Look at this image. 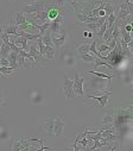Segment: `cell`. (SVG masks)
<instances>
[{"label":"cell","mask_w":133,"mask_h":151,"mask_svg":"<svg viewBox=\"0 0 133 151\" xmlns=\"http://www.w3.org/2000/svg\"><path fill=\"white\" fill-rule=\"evenodd\" d=\"M39 143L43 142V138H25V137H18L13 145L12 150L13 151H21V150H32V144L33 143Z\"/></svg>","instance_id":"6da1fadb"},{"label":"cell","mask_w":133,"mask_h":151,"mask_svg":"<svg viewBox=\"0 0 133 151\" xmlns=\"http://www.w3.org/2000/svg\"><path fill=\"white\" fill-rule=\"evenodd\" d=\"M45 11L48 13V20L49 22H52V20L63 22V18H64V7L62 5L46 4Z\"/></svg>","instance_id":"7a4b0ae2"},{"label":"cell","mask_w":133,"mask_h":151,"mask_svg":"<svg viewBox=\"0 0 133 151\" xmlns=\"http://www.w3.org/2000/svg\"><path fill=\"white\" fill-rule=\"evenodd\" d=\"M66 40H68V33L63 29L59 32H51V41L56 50H59L61 48H63L66 43Z\"/></svg>","instance_id":"3957f363"},{"label":"cell","mask_w":133,"mask_h":151,"mask_svg":"<svg viewBox=\"0 0 133 151\" xmlns=\"http://www.w3.org/2000/svg\"><path fill=\"white\" fill-rule=\"evenodd\" d=\"M46 4H48V3L44 1V0H35V1H32L31 4L24 6V9H23L21 12H23L24 14H31V13H35V12L44 11Z\"/></svg>","instance_id":"277c9868"},{"label":"cell","mask_w":133,"mask_h":151,"mask_svg":"<svg viewBox=\"0 0 133 151\" xmlns=\"http://www.w3.org/2000/svg\"><path fill=\"white\" fill-rule=\"evenodd\" d=\"M74 83H73V91H74V95L75 96H84V89H83V83L86 81V76L81 78L79 73H75L74 76Z\"/></svg>","instance_id":"5b68a950"},{"label":"cell","mask_w":133,"mask_h":151,"mask_svg":"<svg viewBox=\"0 0 133 151\" xmlns=\"http://www.w3.org/2000/svg\"><path fill=\"white\" fill-rule=\"evenodd\" d=\"M112 94V92H102L101 93V95H93V94H87V98L88 99H92V100H95V101H97V104L96 105H99L101 108H106L107 107V104H108V98H109V95Z\"/></svg>","instance_id":"8992f818"},{"label":"cell","mask_w":133,"mask_h":151,"mask_svg":"<svg viewBox=\"0 0 133 151\" xmlns=\"http://www.w3.org/2000/svg\"><path fill=\"white\" fill-rule=\"evenodd\" d=\"M73 83H74V80H70L68 76H64V79H63V93H64V96L68 98V99L75 98L74 91H73Z\"/></svg>","instance_id":"52a82bcc"},{"label":"cell","mask_w":133,"mask_h":151,"mask_svg":"<svg viewBox=\"0 0 133 151\" xmlns=\"http://www.w3.org/2000/svg\"><path fill=\"white\" fill-rule=\"evenodd\" d=\"M29 54L33 57L35 60V64L38 63V64H43V61H44V57L39 54V50H38V45L36 43V41H33L30 45V50H29Z\"/></svg>","instance_id":"ba28073f"},{"label":"cell","mask_w":133,"mask_h":151,"mask_svg":"<svg viewBox=\"0 0 133 151\" xmlns=\"http://www.w3.org/2000/svg\"><path fill=\"white\" fill-rule=\"evenodd\" d=\"M65 127V122L62 118H54V136H62Z\"/></svg>","instance_id":"9c48e42d"},{"label":"cell","mask_w":133,"mask_h":151,"mask_svg":"<svg viewBox=\"0 0 133 151\" xmlns=\"http://www.w3.org/2000/svg\"><path fill=\"white\" fill-rule=\"evenodd\" d=\"M10 42L18 45L19 48H21L23 50H27V40H25L24 37H20V36H14V35H11L10 36Z\"/></svg>","instance_id":"30bf717a"},{"label":"cell","mask_w":133,"mask_h":151,"mask_svg":"<svg viewBox=\"0 0 133 151\" xmlns=\"http://www.w3.org/2000/svg\"><path fill=\"white\" fill-rule=\"evenodd\" d=\"M87 74H92L94 76H97L100 79H106L108 83H111V80L113 78H115L117 75H113V74H108V73H100V71H96V70H86Z\"/></svg>","instance_id":"8fae6325"},{"label":"cell","mask_w":133,"mask_h":151,"mask_svg":"<svg viewBox=\"0 0 133 151\" xmlns=\"http://www.w3.org/2000/svg\"><path fill=\"white\" fill-rule=\"evenodd\" d=\"M0 74L4 78H13L16 76V68L10 65H0Z\"/></svg>","instance_id":"7c38bea8"},{"label":"cell","mask_w":133,"mask_h":151,"mask_svg":"<svg viewBox=\"0 0 133 151\" xmlns=\"http://www.w3.org/2000/svg\"><path fill=\"white\" fill-rule=\"evenodd\" d=\"M62 60H63V62L65 63V65H69V67L74 65L75 62H76L75 56H74L70 51H64V52L62 54Z\"/></svg>","instance_id":"4fadbf2b"},{"label":"cell","mask_w":133,"mask_h":151,"mask_svg":"<svg viewBox=\"0 0 133 151\" xmlns=\"http://www.w3.org/2000/svg\"><path fill=\"white\" fill-rule=\"evenodd\" d=\"M3 32H5L6 35L11 36V35H17V25L14 24V22H11L9 23L7 25H4L3 24Z\"/></svg>","instance_id":"5bb4252c"},{"label":"cell","mask_w":133,"mask_h":151,"mask_svg":"<svg viewBox=\"0 0 133 151\" xmlns=\"http://www.w3.org/2000/svg\"><path fill=\"white\" fill-rule=\"evenodd\" d=\"M7 60H9V65L10 67H13V68H18V63H17V58H18V52H16V51H13V50H11L10 52H9V55H7V57H6Z\"/></svg>","instance_id":"9a60e30c"},{"label":"cell","mask_w":133,"mask_h":151,"mask_svg":"<svg viewBox=\"0 0 133 151\" xmlns=\"http://www.w3.org/2000/svg\"><path fill=\"white\" fill-rule=\"evenodd\" d=\"M41 40H42V42H43L44 45H46V47H54L52 41H51V31L49 29L41 36Z\"/></svg>","instance_id":"2e32d148"},{"label":"cell","mask_w":133,"mask_h":151,"mask_svg":"<svg viewBox=\"0 0 133 151\" xmlns=\"http://www.w3.org/2000/svg\"><path fill=\"white\" fill-rule=\"evenodd\" d=\"M44 129H45V132H46L49 136H54V118H48V119H45Z\"/></svg>","instance_id":"e0dca14e"},{"label":"cell","mask_w":133,"mask_h":151,"mask_svg":"<svg viewBox=\"0 0 133 151\" xmlns=\"http://www.w3.org/2000/svg\"><path fill=\"white\" fill-rule=\"evenodd\" d=\"M89 44L88 42H83L79 45H76V51H77V55H83V54H88L89 52Z\"/></svg>","instance_id":"ac0fdd59"},{"label":"cell","mask_w":133,"mask_h":151,"mask_svg":"<svg viewBox=\"0 0 133 151\" xmlns=\"http://www.w3.org/2000/svg\"><path fill=\"white\" fill-rule=\"evenodd\" d=\"M94 63H95V65H94V69H99L100 67H106V68H108L109 70H112L113 71V65H111L109 63H107V62H105V61H102V60H100L99 57H96L95 58V61H94Z\"/></svg>","instance_id":"d6986e66"},{"label":"cell","mask_w":133,"mask_h":151,"mask_svg":"<svg viewBox=\"0 0 133 151\" xmlns=\"http://www.w3.org/2000/svg\"><path fill=\"white\" fill-rule=\"evenodd\" d=\"M49 30L51 32H59L62 30V22H59V20H52V22H50Z\"/></svg>","instance_id":"ffe728a7"},{"label":"cell","mask_w":133,"mask_h":151,"mask_svg":"<svg viewBox=\"0 0 133 151\" xmlns=\"http://www.w3.org/2000/svg\"><path fill=\"white\" fill-rule=\"evenodd\" d=\"M113 120H114V116L112 111L109 112H106L104 114V118H102V125H106V124H113Z\"/></svg>","instance_id":"44dd1931"},{"label":"cell","mask_w":133,"mask_h":151,"mask_svg":"<svg viewBox=\"0 0 133 151\" xmlns=\"http://www.w3.org/2000/svg\"><path fill=\"white\" fill-rule=\"evenodd\" d=\"M55 52H56L55 47H46V45H45L44 57H46L48 60H52V58H54V56H55Z\"/></svg>","instance_id":"7402d4cb"},{"label":"cell","mask_w":133,"mask_h":151,"mask_svg":"<svg viewBox=\"0 0 133 151\" xmlns=\"http://www.w3.org/2000/svg\"><path fill=\"white\" fill-rule=\"evenodd\" d=\"M79 57H80L84 63H94V61H95V58H96V56H95V55H90L89 52H88V54L80 55Z\"/></svg>","instance_id":"603a6c76"},{"label":"cell","mask_w":133,"mask_h":151,"mask_svg":"<svg viewBox=\"0 0 133 151\" xmlns=\"http://www.w3.org/2000/svg\"><path fill=\"white\" fill-rule=\"evenodd\" d=\"M26 22V16L23 13V12H18L17 14H16V20H14V24L18 26V25H20V24H24Z\"/></svg>","instance_id":"cb8c5ba5"},{"label":"cell","mask_w":133,"mask_h":151,"mask_svg":"<svg viewBox=\"0 0 133 151\" xmlns=\"http://www.w3.org/2000/svg\"><path fill=\"white\" fill-rule=\"evenodd\" d=\"M112 30H113V26L112 27H107L105 33L102 35V40L105 41V43H108L112 40Z\"/></svg>","instance_id":"d4e9b609"},{"label":"cell","mask_w":133,"mask_h":151,"mask_svg":"<svg viewBox=\"0 0 133 151\" xmlns=\"http://www.w3.org/2000/svg\"><path fill=\"white\" fill-rule=\"evenodd\" d=\"M115 19H117L115 14H114V13H111V14L107 17V19H106V22H107V27H112V26L114 25V23H115Z\"/></svg>","instance_id":"484cf974"},{"label":"cell","mask_w":133,"mask_h":151,"mask_svg":"<svg viewBox=\"0 0 133 151\" xmlns=\"http://www.w3.org/2000/svg\"><path fill=\"white\" fill-rule=\"evenodd\" d=\"M32 102L33 104H39L42 100H43V98H42V94H39V93H37V92H35L32 94Z\"/></svg>","instance_id":"4316f807"},{"label":"cell","mask_w":133,"mask_h":151,"mask_svg":"<svg viewBox=\"0 0 133 151\" xmlns=\"http://www.w3.org/2000/svg\"><path fill=\"white\" fill-rule=\"evenodd\" d=\"M96 50H97V52H99V54H102V52H106V51H111L109 47H108L106 43L100 44V45H99V48H97Z\"/></svg>","instance_id":"83f0119b"},{"label":"cell","mask_w":133,"mask_h":151,"mask_svg":"<svg viewBox=\"0 0 133 151\" xmlns=\"http://www.w3.org/2000/svg\"><path fill=\"white\" fill-rule=\"evenodd\" d=\"M106 44L109 47V49H111V50H113V49L115 48V45H117V41H115L114 38H112V40H111L108 43H106Z\"/></svg>","instance_id":"f1b7e54d"},{"label":"cell","mask_w":133,"mask_h":151,"mask_svg":"<svg viewBox=\"0 0 133 151\" xmlns=\"http://www.w3.org/2000/svg\"><path fill=\"white\" fill-rule=\"evenodd\" d=\"M88 32H89V31H84V32H83V37H84V38H88Z\"/></svg>","instance_id":"f546056e"},{"label":"cell","mask_w":133,"mask_h":151,"mask_svg":"<svg viewBox=\"0 0 133 151\" xmlns=\"http://www.w3.org/2000/svg\"><path fill=\"white\" fill-rule=\"evenodd\" d=\"M1 32H3V23H0V36H1Z\"/></svg>","instance_id":"4dcf8cb0"},{"label":"cell","mask_w":133,"mask_h":151,"mask_svg":"<svg viewBox=\"0 0 133 151\" xmlns=\"http://www.w3.org/2000/svg\"><path fill=\"white\" fill-rule=\"evenodd\" d=\"M1 112H3V106L0 105V113H1Z\"/></svg>","instance_id":"1f68e13d"},{"label":"cell","mask_w":133,"mask_h":151,"mask_svg":"<svg viewBox=\"0 0 133 151\" xmlns=\"http://www.w3.org/2000/svg\"><path fill=\"white\" fill-rule=\"evenodd\" d=\"M9 1H11V3H13V1H16V0H9Z\"/></svg>","instance_id":"d6a6232c"},{"label":"cell","mask_w":133,"mask_h":151,"mask_svg":"<svg viewBox=\"0 0 133 151\" xmlns=\"http://www.w3.org/2000/svg\"><path fill=\"white\" fill-rule=\"evenodd\" d=\"M0 60H1V56H0Z\"/></svg>","instance_id":"836d02e7"}]
</instances>
